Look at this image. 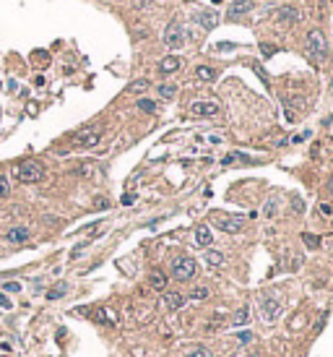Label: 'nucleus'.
<instances>
[{
    "instance_id": "38",
    "label": "nucleus",
    "mask_w": 333,
    "mask_h": 357,
    "mask_svg": "<svg viewBox=\"0 0 333 357\" xmlns=\"http://www.w3.org/2000/svg\"><path fill=\"white\" fill-rule=\"evenodd\" d=\"M325 190H328V193H333V177H330V180L325 183Z\"/></svg>"
},
{
    "instance_id": "22",
    "label": "nucleus",
    "mask_w": 333,
    "mask_h": 357,
    "mask_svg": "<svg viewBox=\"0 0 333 357\" xmlns=\"http://www.w3.org/2000/svg\"><path fill=\"white\" fill-rule=\"evenodd\" d=\"M148 282H151V287H154V289H167V277H164L162 271H154Z\"/></svg>"
},
{
    "instance_id": "33",
    "label": "nucleus",
    "mask_w": 333,
    "mask_h": 357,
    "mask_svg": "<svg viewBox=\"0 0 333 357\" xmlns=\"http://www.w3.org/2000/svg\"><path fill=\"white\" fill-rule=\"evenodd\" d=\"M232 47H234L232 42H219V44H216V50H232Z\"/></svg>"
},
{
    "instance_id": "25",
    "label": "nucleus",
    "mask_w": 333,
    "mask_h": 357,
    "mask_svg": "<svg viewBox=\"0 0 333 357\" xmlns=\"http://www.w3.org/2000/svg\"><path fill=\"white\" fill-rule=\"evenodd\" d=\"M174 94H177V86H174V84H162V86H159V97L172 99Z\"/></svg>"
},
{
    "instance_id": "27",
    "label": "nucleus",
    "mask_w": 333,
    "mask_h": 357,
    "mask_svg": "<svg viewBox=\"0 0 333 357\" xmlns=\"http://www.w3.org/2000/svg\"><path fill=\"white\" fill-rule=\"evenodd\" d=\"M8 193H11V183H8V177L0 172V198H6Z\"/></svg>"
},
{
    "instance_id": "9",
    "label": "nucleus",
    "mask_w": 333,
    "mask_h": 357,
    "mask_svg": "<svg viewBox=\"0 0 333 357\" xmlns=\"http://www.w3.org/2000/svg\"><path fill=\"white\" fill-rule=\"evenodd\" d=\"M276 18L281 21V24L292 26V24H297V21H299V11H297L294 6H281L279 13H276Z\"/></svg>"
},
{
    "instance_id": "6",
    "label": "nucleus",
    "mask_w": 333,
    "mask_h": 357,
    "mask_svg": "<svg viewBox=\"0 0 333 357\" xmlns=\"http://www.w3.org/2000/svg\"><path fill=\"white\" fill-rule=\"evenodd\" d=\"M245 216H224V214H216L214 216V225L221 230V232H229V235H237V232H242V227H245Z\"/></svg>"
},
{
    "instance_id": "11",
    "label": "nucleus",
    "mask_w": 333,
    "mask_h": 357,
    "mask_svg": "<svg viewBox=\"0 0 333 357\" xmlns=\"http://www.w3.org/2000/svg\"><path fill=\"white\" fill-rule=\"evenodd\" d=\"M29 237H32V232H29L26 227H11V230L6 232V240H8V242H13V245L26 242Z\"/></svg>"
},
{
    "instance_id": "29",
    "label": "nucleus",
    "mask_w": 333,
    "mask_h": 357,
    "mask_svg": "<svg viewBox=\"0 0 333 357\" xmlns=\"http://www.w3.org/2000/svg\"><path fill=\"white\" fill-rule=\"evenodd\" d=\"M260 52H263L265 58H271V55L276 52V44H268V42H263V44H260Z\"/></svg>"
},
{
    "instance_id": "36",
    "label": "nucleus",
    "mask_w": 333,
    "mask_h": 357,
    "mask_svg": "<svg viewBox=\"0 0 333 357\" xmlns=\"http://www.w3.org/2000/svg\"><path fill=\"white\" fill-rule=\"evenodd\" d=\"M320 211H323V214H325V216H330V214H333V209H330V206H328V204H323V206H320Z\"/></svg>"
},
{
    "instance_id": "14",
    "label": "nucleus",
    "mask_w": 333,
    "mask_h": 357,
    "mask_svg": "<svg viewBox=\"0 0 333 357\" xmlns=\"http://www.w3.org/2000/svg\"><path fill=\"white\" fill-rule=\"evenodd\" d=\"M198 24L203 29H216L219 26V13L216 11H201L198 13Z\"/></svg>"
},
{
    "instance_id": "4",
    "label": "nucleus",
    "mask_w": 333,
    "mask_h": 357,
    "mask_svg": "<svg viewBox=\"0 0 333 357\" xmlns=\"http://www.w3.org/2000/svg\"><path fill=\"white\" fill-rule=\"evenodd\" d=\"M258 305H260V316H263V321H265V323H276V321L281 318L284 305H281V300H279V297L263 295V297L258 300Z\"/></svg>"
},
{
    "instance_id": "26",
    "label": "nucleus",
    "mask_w": 333,
    "mask_h": 357,
    "mask_svg": "<svg viewBox=\"0 0 333 357\" xmlns=\"http://www.w3.org/2000/svg\"><path fill=\"white\" fill-rule=\"evenodd\" d=\"M302 240H305L307 248H318V245H320V237L313 235V232H302Z\"/></svg>"
},
{
    "instance_id": "1",
    "label": "nucleus",
    "mask_w": 333,
    "mask_h": 357,
    "mask_svg": "<svg viewBox=\"0 0 333 357\" xmlns=\"http://www.w3.org/2000/svg\"><path fill=\"white\" fill-rule=\"evenodd\" d=\"M305 42H307L310 58H315L318 63H323V60L328 58V42H325V34H323L320 29H310L307 37H305Z\"/></svg>"
},
{
    "instance_id": "21",
    "label": "nucleus",
    "mask_w": 333,
    "mask_h": 357,
    "mask_svg": "<svg viewBox=\"0 0 333 357\" xmlns=\"http://www.w3.org/2000/svg\"><path fill=\"white\" fill-rule=\"evenodd\" d=\"M151 84L146 81V78H138V81H133V84H128V92L130 94H143L146 92V89H148Z\"/></svg>"
},
{
    "instance_id": "16",
    "label": "nucleus",
    "mask_w": 333,
    "mask_h": 357,
    "mask_svg": "<svg viewBox=\"0 0 333 357\" xmlns=\"http://www.w3.org/2000/svg\"><path fill=\"white\" fill-rule=\"evenodd\" d=\"M250 323V305H242L237 313H234V318H232V326L234 328H242V326H248Z\"/></svg>"
},
{
    "instance_id": "2",
    "label": "nucleus",
    "mask_w": 333,
    "mask_h": 357,
    "mask_svg": "<svg viewBox=\"0 0 333 357\" xmlns=\"http://www.w3.org/2000/svg\"><path fill=\"white\" fill-rule=\"evenodd\" d=\"M16 177L21 183H42L44 180V167L37 159H24L16 167Z\"/></svg>"
},
{
    "instance_id": "37",
    "label": "nucleus",
    "mask_w": 333,
    "mask_h": 357,
    "mask_svg": "<svg viewBox=\"0 0 333 357\" xmlns=\"http://www.w3.org/2000/svg\"><path fill=\"white\" fill-rule=\"evenodd\" d=\"M97 206H99V209H107V206H109V204H107V198H99V201H97Z\"/></svg>"
},
{
    "instance_id": "30",
    "label": "nucleus",
    "mask_w": 333,
    "mask_h": 357,
    "mask_svg": "<svg viewBox=\"0 0 333 357\" xmlns=\"http://www.w3.org/2000/svg\"><path fill=\"white\" fill-rule=\"evenodd\" d=\"M237 339H239V344H242V347H245V344H250V342H253V331H242Z\"/></svg>"
},
{
    "instance_id": "8",
    "label": "nucleus",
    "mask_w": 333,
    "mask_h": 357,
    "mask_svg": "<svg viewBox=\"0 0 333 357\" xmlns=\"http://www.w3.org/2000/svg\"><path fill=\"white\" fill-rule=\"evenodd\" d=\"M190 113L195 118H214V115H219V104L216 102H193Z\"/></svg>"
},
{
    "instance_id": "35",
    "label": "nucleus",
    "mask_w": 333,
    "mask_h": 357,
    "mask_svg": "<svg viewBox=\"0 0 333 357\" xmlns=\"http://www.w3.org/2000/svg\"><path fill=\"white\" fill-rule=\"evenodd\" d=\"M274 211H276V204H271V201H268V204H265V214H268V216H271Z\"/></svg>"
},
{
    "instance_id": "3",
    "label": "nucleus",
    "mask_w": 333,
    "mask_h": 357,
    "mask_svg": "<svg viewBox=\"0 0 333 357\" xmlns=\"http://www.w3.org/2000/svg\"><path fill=\"white\" fill-rule=\"evenodd\" d=\"M198 274V263L193 256H177L172 258V277L180 279V282H188Z\"/></svg>"
},
{
    "instance_id": "23",
    "label": "nucleus",
    "mask_w": 333,
    "mask_h": 357,
    "mask_svg": "<svg viewBox=\"0 0 333 357\" xmlns=\"http://www.w3.org/2000/svg\"><path fill=\"white\" fill-rule=\"evenodd\" d=\"M65 292H68V284H65V282H60V284H55V287L50 289V292H47V297H50V300H60Z\"/></svg>"
},
{
    "instance_id": "24",
    "label": "nucleus",
    "mask_w": 333,
    "mask_h": 357,
    "mask_svg": "<svg viewBox=\"0 0 333 357\" xmlns=\"http://www.w3.org/2000/svg\"><path fill=\"white\" fill-rule=\"evenodd\" d=\"M190 300H206L208 297V287H193L190 292H188Z\"/></svg>"
},
{
    "instance_id": "7",
    "label": "nucleus",
    "mask_w": 333,
    "mask_h": 357,
    "mask_svg": "<svg viewBox=\"0 0 333 357\" xmlns=\"http://www.w3.org/2000/svg\"><path fill=\"white\" fill-rule=\"evenodd\" d=\"M185 39H188V34H185L183 24L172 21V24L167 26V32H164V44H167V47H183Z\"/></svg>"
},
{
    "instance_id": "12",
    "label": "nucleus",
    "mask_w": 333,
    "mask_h": 357,
    "mask_svg": "<svg viewBox=\"0 0 333 357\" xmlns=\"http://www.w3.org/2000/svg\"><path fill=\"white\" fill-rule=\"evenodd\" d=\"M253 11V0H234V3H229V16L232 18H237V16H245V13H250Z\"/></svg>"
},
{
    "instance_id": "34",
    "label": "nucleus",
    "mask_w": 333,
    "mask_h": 357,
    "mask_svg": "<svg viewBox=\"0 0 333 357\" xmlns=\"http://www.w3.org/2000/svg\"><path fill=\"white\" fill-rule=\"evenodd\" d=\"M0 308H11V297H6V295H0Z\"/></svg>"
},
{
    "instance_id": "15",
    "label": "nucleus",
    "mask_w": 333,
    "mask_h": 357,
    "mask_svg": "<svg viewBox=\"0 0 333 357\" xmlns=\"http://www.w3.org/2000/svg\"><path fill=\"white\" fill-rule=\"evenodd\" d=\"M250 157L248 154H242V151H229L224 159H221V164H227V167H234V164H248Z\"/></svg>"
},
{
    "instance_id": "18",
    "label": "nucleus",
    "mask_w": 333,
    "mask_h": 357,
    "mask_svg": "<svg viewBox=\"0 0 333 357\" xmlns=\"http://www.w3.org/2000/svg\"><path fill=\"white\" fill-rule=\"evenodd\" d=\"M185 357H214V352L203 344H193V347L185 349Z\"/></svg>"
},
{
    "instance_id": "13",
    "label": "nucleus",
    "mask_w": 333,
    "mask_h": 357,
    "mask_svg": "<svg viewBox=\"0 0 333 357\" xmlns=\"http://www.w3.org/2000/svg\"><path fill=\"white\" fill-rule=\"evenodd\" d=\"M195 242L201 245V248H208L214 242V235H211V227L208 225H198L195 227Z\"/></svg>"
},
{
    "instance_id": "28",
    "label": "nucleus",
    "mask_w": 333,
    "mask_h": 357,
    "mask_svg": "<svg viewBox=\"0 0 333 357\" xmlns=\"http://www.w3.org/2000/svg\"><path fill=\"white\" fill-rule=\"evenodd\" d=\"M138 109H143V113H157V104L151 99H138Z\"/></svg>"
},
{
    "instance_id": "10",
    "label": "nucleus",
    "mask_w": 333,
    "mask_h": 357,
    "mask_svg": "<svg viewBox=\"0 0 333 357\" xmlns=\"http://www.w3.org/2000/svg\"><path fill=\"white\" fill-rule=\"evenodd\" d=\"M185 303H188V297L180 295V292H164V308L167 310H180V308H185Z\"/></svg>"
},
{
    "instance_id": "20",
    "label": "nucleus",
    "mask_w": 333,
    "mask_h": 357,
    "mask_svg": "<svg viewBox=\"0 0 333 357\" xmlns=\"http://www.w3.org/2000/svg\"><path fill=\"white\" fill-rule=\"evenodd\" d=\"M195 76L201 78V81H208V84H211V81L216 78V71L208 68V65H198V68H195Z\"/></svg>"
},
{
    "instance_id": "32",
    "label": "nucleus",
    "mask_w": 333,
    "mask_h": 357,
    "mask_svg": "<svg viewBox=\"0 0 333 357\" xmlns=\"http://www.w3.org/2000/svg\"><path fill=\"white\" fill-rule=\"evenodd\" d=\"M123 204H125V206L136 204V196H133V193H125V196H123Z\"/></svg>"
},
{
    "instance_id": "31",
    "label": "nucleus",
    "mask_w": 333,
    "mask_h": 357,
    "mask_svg": "<svg viewBox=\"0 0 333 357\" xmlns=\"http://www.w3.org/2000/svg\"><path fill=\"white\" fill-rule=\"evenodd\" d=\"M3 287H6V292H21V284L18 282H6Z\"/></svg>"
},
{
    "instance_id": "19",
    "label": "nucleus",
    "mask_w": 333,
    "mask_h": 357,
    "mask_svg": "<svg viewBox=\"0 0 333 357\" xmlns=\"http://www.w3.org/2000/svg\"><path fill=\"white\" fill-rule=\"evenodd\" d=\"M206 263H211V266H224L227 258H224V253H219V251L208 248V251H206Z\"/></svg>"
},
{
    "instance_id": "5",
    "label": "nucleus",
    "mask_w": 333,
    "mask_h": 357,
    "mask_svg": "<svg viewBox=\"0 0 333 357\" xmlns=\"http://www.w3.org/2000/svg\"><path fill=\"white\" fill-rule=\"evenodd\" d=\"M99 141H102V128L99 125H86V128H81L76 136H73V144L76 146H83V149H92Z\"/></svg>"
},
{
    "instance_id": "17",
    "label": "nucleus",
    "mask_w": 333,
    "mask_h": 357,
    "mask_svg": "<svg viewBox=\"0 0 333 357\" xmlns=\"http://www.w3.org/2000/svg\"><path fill=\"white\" fill-rule=\"evenodd\" d=\"M177 68H180V58L167 55L164 60H159V73H174Z\"/></svg>"
}]
</instances>
